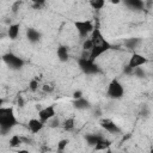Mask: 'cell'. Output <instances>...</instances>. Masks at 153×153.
<instances>
[{"mask_svg": "<svg viewBox=\"0 0 153 153\" xmlns=\"http://www.w3.org/2000/svg\"><path fill=\"white\" fill-rule=\"evenodd\" d=\"M147 62H148V59L146 56H143L140 53H133L130 59H129V61H128L127 67H129L130 69H134L136 67H141V66L146 65Z\"/></svg>", "mask_w": 153, "mask_h": 153, "instance_id": "cell-7", "label": "cell"}, {"mask_svg": "<svg viewBox=\"0 0 153 153\" xmlns=\"http://www.w3.org/2000/svg\"><path fill=\"white\" fill-rule=\"evenodd\" d=\"M148 1H149V2H151V0H148Z\"/></svg>", "mask_w": 153, "mask_h": 153, "instance_id": "cell-32", "label": "cell"}, {"mask_svg": "<svg viewBox=\"0 0 153 153\" xmlns=\"http://www.w3.org/2000/svg\"><path fill=\"white\" fill-rule=\"evenodd\" d=\"M110 141H108V140H105L104 137L99 141V142H97L96 145H94V149L96 151H102V149H108L109 147H110Z\"/></svg>", "mask_w": 153, "mask_h": 153, "instance_id": "cell-21", "label": "cell"}, {"mask_svg": "<svg viewBox=\"0 0 153 153\" xmlns=\"http://www.w3.org/2000/svg\"><path fill=\"white\" fill-rule=\"evenodd\" d=\"M106 94H108V97H110L112 99H120L124 96V87L120 82V80L112 79L109 82L108 88H106Z\"/></svg>", "mask_w": 153, "mask_h": 153, "instance_id": "cell-4", "label": "cell"}, {"mask_svg": "<svg viewBox=\"0 0 153 153\" xmlns=\"http://www.w3.org/2000/svg\"><path fill=\"white\" fill-rule=\"evenodd\" d=\"M75 127V120L74 117H68L66 118L63 122H62V128L66 130V131H72Z\"/></svg>", "mask_w": 153, "mask_h": 153, "instance_id": "cell-17", "label": "cell"}, {"mask_svg": "<svg viewBox=\"0 0 153 153\" xmlns=\"http://www.w3.org/2000/svg\"><path fill=\"white\" fill-rule=\"evenodd\" d=\"M91 35V41H92V48L88 53V59L92 61H96L99 56H102L104 53L109 51L111 49V44L104 38L100 29L98 26H94Z\"/></svg>", "mask_w": 153, "mask_h": 153, "instance_id": "cell-1", "label": "cell"}, {"mask_svg": "<svg viewBox=\"0 0 153 153\" xmlns=\"http://www.w3.org/2000/svg\"><path fill=\"white\" fill-rule=\"evenodd\" d=\"M85 139H86V141H87L88 145L94 146L97 142H99V141L103 139V136H100V135H96V134H88V135L85 136Z\"/></svg>", "mask_w": 153, "mask_h": 153, "instance_id": "cell-19", "label": "cell"}, {"mask_svg": "<svg viewBox=\"0 0 153 153\" xmlns=\"http://www.w3.org/2000/svg\"><path fill=\"white\" fill-rule=\"evenodd\" d=\"M2 61L5 62V65L8 68H11L13 71H19L25 65V61L22 57H19L16 54H13V53H6V54H4L2 55Z\"/></svg>", "mask_w": 153, "mask_h": 153, "instance_id": "cell-3", "label": "cell"}, {"mask_svg": "<svg viewBox=\"0 0 153 153\" xmlns=\"http://www.w3.org/2000/svg\"><path fill=\"white\" fill-rule=\"evenodd\" d=\"M140 42H141V39H140V38H137V37H131V38L126 39V41L123 42V44H124L128 49L134 50V49L140 44Z\"/></svg>", "mask_w": 153, "mask_h": 153, "instance_id": "cell-16", "label": "cell"}, {"mask_svg": "<svg viewBox=\"0 0 153 153\" xmlns=\"http://www.w3.org/2000/svg\"><path fill=\"white\" fill-rule=\"evenodd\" d=\"M68 143H69L68 139H62V140H60V141H59V143H57V151H60V152L65 151V148L67 147V145H68Z\"/></svg>", "mask_w": 153, "mask_h": 153, "instance_id": "cell-24", "label": "cell"}, {"mask_svg": "<svg viewBox=\"0 0 153 153\" xmlns=\"http://www.w3.org/2000/svg\"><path fill=\"white\" fill-rule=\"evenodd\" d=\"M44 122H42L39 118H31V120H29V122H27V128H29V130L32 133V134H37V133H39L42 129H43V127H44Z\"/></svg>", "mask_w": 153, "mask_h": 153, "instance_id": "cell-10", "label": "cell"}, {"mask_svg": "<svg viewBox=\"0 0 153 153\" xmlns=\"http://www.w3.org/2000/svg\"><path fill=\"white\" fill-rule=\"evenodd\" d=\"M18 105L19 106H24V100H23V98L20 96L18 97Z\"/></svg>", "mask_w": 153, "mask_h": 153, "instance_id": "cell-29", "label": "cell"}, {"mask_svg": "<svg viewBox=\"0 0 153 153\" xmlns=\"http://www.w3.org/2000/svg\"><path fill=\"white\" fill-rule=\"evenodd\" d=\"M42 35L38 30H36L35 27H29L26 29V38L29 39V42L31 43H37L41 39Z\"/></svg>", "mask_w": 153, "mask_h": 153, "instance_id": "cell-11", "label": "cell"}, {"mask_svg": "<svg viewBox=\"0 0 153 153\" xmlns=\"http://www.w3.org/2000/svg\"><path fill=\"white\" fill-rule=\"evenodd\" d=\"M99 126L108 133L111 134H117L121 131V129L117 127V124L111 120V118H100L99 121Z\"/></svg>", "mask_w": 153, "mask_h": 153, "instance_id": "cell-9", "label": "cell"}, {"mask_svg": "<svg viewBox=\"0 0 153 153\" xmlns=\"http://www.w3.org/2000/svg\"><path fill=\"white\" fill-rule=\"evenodd\" d=\"M55 116H56V110H55L54 105H48V106H44L38 110V118L44 123L49 122Z\"/></svg>", "mask_w": 153, "mask_h": 153, "instance_id": "cell-8", "label": "cell"}, {"mask_svg": "<svg viewBox=\"0 0 153 153\" xmlns=\"http://www.w3.org/2000/svg\"><path fill=\"white\" fill-rule=\"evenodd\" d=\"M4 103H5L4 98H1V97H0V106H2V105H4Z\"/></svg>", "mask_w": 153, "mask_h": 153, "instance_id": "cell-31", "label": "cell"}, {"mask_svg": "<svg viewBox=\"0 0 153 153\" xmlns=\"http://www.w3.org/2000/svg\"><path fill=\"white\" fill-rule=\"evenodd\" d=\"M91 48H92V41H91V38H86V39L82 42V50L90 53Z\"/></svg>", "mask_w": 153, "mask_h": 153, "instance_id": "cell-22", "label": "cell"}, {"mask_svg": "<svg viewBox=\"0 0 153 153\" xmlns=\"http://www.w3.org/2000/svg\"><path fill=\"white\" fill-rule=\"evenodd\" d=\"M19 124L12 106H0V131L6 134Z\"/></svg>", "mask_w": 153, "mask_h": 153, "instance_id": "cell-2", "label": "cell"}, {"mask_svg": "<svg viewBox=\"0 0 153 153\" xmlns=\"http://www.w3.org/2000/svg\"><path fill=\"white\" fill-rule=\"evenodd\" d=\"M56 55L61 62H67L69 60V53H68V48L66 45H59V48L56 50Z\"/></svg>", "mask_w": 153, "mask_h": 153, "instance_id": "cell-12", "label": "cell"}, {"mask_svg": "<svg viewBox=\"0 0 153 153\" xmlns=\"http://www.w3.org/2000/svg\"><path fill=\"white\" fill-rule=\"evenodd\" d=\"M35 6H42V5H44V2H45V0H30Z\"/></svg>", "mask_w": 153, "mask_h": 153, "instance_id": "cell-27", "label": "cell"}, {"mask_svg": "<svg viewBox=\"0 0 153 153\" xmlns=\"http://www.w3.org/2000/svg\"><path fill=\"white\" fill-rule=\"evenodd\" d=\"M24 141H27V140L25 137H23V136H19V135H12L11 139H10V146L11 147H18Z\"/></svg>", "mask_w": 153, "mask_h": 153, "instance_id": "cell-18", "label": "cell"}, {"mask_svg": "<svg viewBox=\"0 0 153 153\" xmlns=\"http://www.w3.org/2000/svg\"><path fill=\"white\" fill-rule=\"evenodd\" d=\"M88 4L93 10L99 11L105 6V0H88Z\"/></svg>", "mask_w": 153, "mask_h": 153, "instance_id": "cell-20", "label": "cell"}, {"mask_svg": "<svg viewBox=\"0 0 153 153\" xmlns=\"http://www.w3.org/2000/svg\"><path fill=\"white\" fill-rule=\"evenodd\" d=\"M73 105H74V108H75V109H78V110H85V109L91 108L90 102H88L87 99H85L84 97L74 99V100H73Z\"/></svg>", "mask_w": 153, "mask_h": 153, "instance_id": "cell-13", "label": "cell"}, {"mask_svg": "<svg viewBox=\"0 0 153 153\" xmlns=\"http://www.w3.org/2000/svg\"><path fill=\"white\" fill-rule=\"evenodd\" d=\"M20 5H22V1H19V0L16 1V2L12 5V12H13V13H17V12H18V8L20 7Z\"/></svg>", "mask_w": 153, "mask_h": 153, "instance_id": "cell-26", "label": "cell"}, {"mask_svg": "<svg viewBox=\"0 0 153 153\" xmlns=\"http://www.w3.org/2000/svg\"><path fill=\"white\" fill-rule=\"evenodd\" d=\"M78 65L80 67V69L85 73V74H97L99 73V67L96 63V61L90 60L87 56H81L78 60Z\"/></svg>", "mask_w": 153, "mask_h": 153, "instance_id": "cell-5", "label": "cell"}, {"mask_svg": "<svg viewBox=\"0 0 153 153\" xmlns=\"http://www.w3.org/2000/svg\"><path fill=\"white\" fill-rule=\"evenodd\" d=\"M19 30H20V25L19 24H12L10 25L8 30H7V35L11 39H16L19 35Z\"/></svg>", "mask_w": 153, "mask_h": 153, "instance_id": "cell-15", "label": "cell"}, {"mask_svg": "<svg viewBox=\"0 0 153 153\" xmlns=\"http://www.w3.org/2000/svg\"><path fill=\"white\" fill-rule=\"evenodd\" d=\"M74 27L76 29L79 36L84 38V37H87L92 32L94 25L88 19H86V20H75L74 22Z\"/></svg>", "mask_w": 153, "mask_h": 153, "instance_id": "cell-6", "label": "cell"}, {"mask_svg": "<svg viewBox=\"0 0 153 153\" xmlns=\"http://www.w3.org/2000/svg\"><path fill=\"white\" fill-rule=\"evenodd\" d=\"M82 97V92L81 91H75L74 93H73V99H76V98H81Z\"/></svg>", "mask_w": 153, "mask_h": 153, "instance_id": "cell-28", "label": "cell"}, {"mask_svg": "<svg viewBox=\"0 0 153 153\" xmlns=\"http://www.w3.org/2000/svg\"><path fill=\"white\" fill-rule=\"evenodd\" d=\"M110 2H111V4H114V5H117V4H120V2H121V0H110Z\"/></svg>", "mask_w": 153, "mask_h": 153, "instance_id": "cell-30", "label": "cell"}, {"mask_svg": "<svg viewBox=\"0 0 153 153\" xmlns=\"http://www.w3.org/2000/svg\"><path fill=\"white\" fill-rule=\"evenodd\" d=\"M38 86H39V84H38V80H37V79H31V80H30V82H29V88H30V91L36 92V91L38 90Z\"/></svg>", "mask_w": 153, "mask_h": 153, "instance_id": "cell-23", "label": "cell"}, {"mask_svg": "<svg viewBox=\"0 0 153 153\" xmlns=\"http://www.w3.org/2000/svg\"><path fill=\"white\" fill-rule=\"evenodd\" d=\"M123 1L128 7L134 8V10H142L145 7L143 0H123Z\"/></svg>", "mask_w": 153, "mask_h": 153, "instance_id": "cell-14", "label": "cell"}, {"mask_svg": "<svg viewBox=\"0 0 153 153\" xmlns=\"http://www.w3.org/2000/svg\"><path fill=\"white\" fill-rule=\"evenodd\" d=\"M42 88H43V91H44V92H48V93H50V92H53V91H54L55 86H54V84H51V82H48V84H44V85L42 86Z\"/></svg>", "mask_w": 153, "mask_h": 153, "instance_id": "cell-25", "label": "cell"}]
</instances>
